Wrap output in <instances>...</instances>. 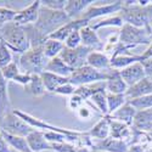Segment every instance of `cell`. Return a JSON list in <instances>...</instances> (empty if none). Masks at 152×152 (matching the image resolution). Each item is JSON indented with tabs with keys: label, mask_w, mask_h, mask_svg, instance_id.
I'll list each match as a JSON object with an SVG mask.
<instances>
[{
	"label": "cell",
	"mask_w": 152,
	"mask_h": 152,
	"mask_svg": "<svg viewBox=\"0 0 152 152\" xmlns=\"http://www.w3.org/2000/svg\"><path fill=\"white\" fill-rule=\"evenodd\" d=\"M118 16L125 22L136 28H145L152 24V1L142 6L137 1H123L122 10Z\"/></svg>",
	"instance_id": "obj_1"
},
{
	"label": "cell",
	"mask_w": 152,
	"mask_h": 152,
	"mask_svg": "<svg viewBox=\"0 0 152 152\" xmlns=\"http://www.w3.org/2000/svg\"><path fill=\"white\" fill-rule=\"evenodd\" d=\"M0 37H1V42L11 51H15L20 55L31 49L26 32H24V27L20 26L14 21L6 23L5 26L0 28Z\"/></svg>",
	"instance_id": "obj_2"
},
{
	"label": "cell",
	"mask_w": 152,
	"mask_h": 152,
	"mask_svg": "<svg viewBox=\"0 0 152 152\" xmlns=\"http://www.w3.org/2000/svg\"><path fill=\"white\" fill-rule=\"evenodd\" d=\"M71 18L66 15L65 11H55L42 6L39 10V17H38V21L35 23V27L43 35L49 38V35H51L62 26L67 24Z\"/></svg>",
	"instance_id": "obj_3"
},
{
	"label": "cell",
	"mask_w": 152,
	"mask_h": 152,
	"mask_svg": "<svg viewBox=\"0 0 152 152\" xmlns=\"http://www.w3.org/2000/svg\"><path fill=\"white\" fill-rule=\"evenodd\" d=\"M49 60L44 55L43 46L40 48H32L28 51L20 55L18 66L24 73L28 74H42L45 71Z\"/></svg>",
	"instance_id": "obj_4"
},
{
	"label": "cell",
	"mask_w": 152,
	"mask_h": 152,
	"mask_svg": "<svg viewBox=\"0 0 152 152\" xmlns=\"http://www.w3.org/2000/svg\"><path fill=\"white\" fill-rule=\"evenodd\" d=\"M151 40V27L136 28L130 24L124 23L119 32V43L124 45L136 46L139 44H147Z\"/></svg>",
	"instance_id": "obj_5"
},
{
	"label": "cell",
	"mask_w": 152,
	"mask_h": 152,
	"mask_svg": "<svg viewBox=\"0 0 152 152\" xmlns=\"http://www.w3.org/2000/svg\"><path fill=\"white\" fill-rule=\"evenodd\" d=\"M106 80H107V74L105 71L104 72L97 71L88 65L74 69V72L69 77V83L75 88L91 84V83H97V82H106Z\"/></svg>",
	"instance_id": "obj_6"
},
{
	"label": "cell",
	"mask_w": 152,
	"mask_h": 152,
	"mask_svg": "<svg viewBox=\"0 0 152 152\" xmlns=\"http://www.w3.org/2000/svg\"><path fill=\"white\" fill-rule=\"evenodd\" d=\"M34 128L24 122L21 117L15 115L14 111L7 113V115L1 119V132L15 135V136H21V137H27Z\"/></svg>",
	"instance_id": "obj_7"
},
{
	"label": "cell",
	"mask_w": 152,
	"mask_h": 152,
	"mask_svg": "<svg viewBox=\"0 0 152 152\" xmlns=\"http://www.w3.org/2000/svg\"><path fill=\"white\" fill-rule=\"evenodd\" d=\"M91 51H93L91 49L83 46V45L75 48V49H68L65 46L58 56L65 61V63H67L71 68L77 69V68H80L86 65V58Z\"/></svg>",
	"instance_id": "obj_8"
},
{
	"label": "cell",
	"mask_w": 152,
	"mask_h": 152,
	"mask_svg": "<svg viewBox=\"0 0 152 152\" xmlns=\"http://www.w3.org/2000/svg\"><path fill=\"white\" fill-rule=\"evenodd\" d=\"M12 111H14L15 115L21 117L24 122L28 123L32 128H34L37 130L42 129V130H46V132H56V133L66 134V135H78V134H80V132H77V130H68V129H63V128H60V126H56V125H53V124H49V123L44 122L43 119L35 118V117L31 116L29 113L22 112L20 110H12Z\"/></svg>",
	"instance_id": "obj_9"
},
{
	"label": "cell",
	"mask_w": 152,
	"mask_h": 152,
	"mask_svg": "<svg viewBox=\"0 0 152 152\" xmlns=\"http://www.w3.org/2000/svg\"><path fill=\"white\" fill-rule=\"evenodd\" d=\"M123 6V1H115L111 4H106V5H90L88 7L83 15L80 16V18H84L86 21L91 22L95 18L102 17V16H108L111 14H119V11L122 10Z\"/></svg>",
	"instance_id": "obj_10"
},
{
	"label": "cell",
	"mask_w": 152,
	"mask_h": 152,
	"mask_svg": "<svg viewBox=\"0 0 152 152\" xmlns=\"http://www.w3.org/2000/svg\"><path fill=\"white\" fill-rule=\"evenodd\" d=\"M42 7L40 0H35L29 6L24 7L17 11V15L14 22L18 23L20 26H29V24H35L39 17V10Z\"/></svg>",
	"instance_id": "obj_11"
},
{
	"label": "cell",
	"mask_w": 152,
	"mask_h": 152,
	"mask_svg": "<svg viewBox=\"0 0 152 152\" xmlns=\"http://www.w3.org/2000/svg\"><path fill=\"white\" fill-rule=\"evenodd\" d=\"M89 24H90V22L84 20V18L71 20L67 24L62 26L60 29L54 32L51 35H49V39H54V40H58L61 43H65V40L67 39L71 33H73L74 31H80L82 28L89 26Z\"/></svg>",
	"instance_id": "obj_12"
},
{
	"label": "cell",
	"mask_w": 152,
	"mask_h": 152,
	"mask_svg": "<svg viewBox=\"0 0 152 152\" xmlns=\"http://www.w3.org/2000/svg\"><path fill=\"white\" fill-rule=\"evenodd\" d=\"M107 74L106 80V93L111 94H125L128 90V85L121 77V72L115 68H110L105 71Z\"/></svg>",
	"instance_id": "obj_13"
},
{
	"label": "cell",
	"mask_w": 152,
	"mask_h": 152,
	"mask_svg": "<svg viewBox=\"0 0 152 152\" xmlns=\"http://www.w3.org/2000/svg\"><path fill=\"white\" fill-rule=\"evenodd\" d=\"M119 72H121L122 79L125 82L128 88L133 86L137 82H140L144 78H146V73H145V69H144V66H142L141 62L133 63L132 66L126 67L124 69H121Z\"/></svg>",
	"instance_id": "obj_14"
},
{
	"label": "cell",
	"mask_w": 152,
	"mask_h": 152,
	"mask_svg": "<svg viewBox=\"0 0 152 152\" xmlns=\"http://www.w3.org/2000/svg\"><path fill=\"white\" fill-rule=\"evenodd\" d=\"M80 37H82V45L91 49L93 51H102L105 45L99 38L96 31H94L90 26H86L80 29Z\"/></svg>",
	"instance_id": "obj_15"
},
{
	"label": "cell",
	"mask_w": 152,
	"mask_h": 152,
	"mask_svg": "<svg viewBox=\"0 0 152 152\" xmlns=\"http://www.w3.org/2000/svg\"><path fill=\"white\" fill-rule=\"evenodd\" d=\"M151 94H152V80H150L146 77L142 80L134 84L133 86L128 88V90L125 91L124 95H125L126 101H129V100H133V99L142 97V96L151 95Z\"/></svg>",
	"instance_id": "obj_16"
},
{
	"label": "cell",
	"mask_w": 152,
	"mask_h": 152,
	"mask_svg": "<svg viewBox=\"0 0 152 152\" xmlns=\"http://www.w3.org/2000/svg\"><path fill=\"white\" fill-rule=\"evenodd\" d=\"M93 150L104 152H129L126 142H124L123 140H118V139H113L111 136L102 141H99L97 144H94Z\"/></svg>",
	"instance_id": "obj_17"
},
{
	"label": "cell",
	"mask_w": 152,
	"mask_h": 152,
	"mask_svg": "<svg viewBox=\"0 0 152 152\" xmlns=\"http://www.w3.org/2000/svg\"><path fill=\"white\" fill-rule=\"evenodd\" d=\"M26 139H27V142H28V145L33 152H40L44 150H53L51 144L46 140L45 134L42 130L34 129Z\"/></svg>",
	"instance_id": "obj_18"
},
{
	"label": "cell",
	"mask_w": 152,
	"mask_h": 152,
	"mask_svg": "<svg viewBox=\"0 0 152 152\" xmlns=\"http://www.w3.org/2000/svg\"><path fill=\"white\" fill-rule=\"evenodd\" d=\"M93 0H68L63 11L71 20H77L80 18L83 12L90 5H93Z\"/></svg>",
	"instance_id": "obj_19"
},
{
	"label": "cell",
	"mask_w": 152,
	"mask_h": 152,
	"mask_svg": "<svg viewBox=\"0 0 152 152\" xmlns=\"http://www.w3.org/2000/svg\"><path fill=\"white\" fill-rule=\"evenodd\" d=\"M45 72H50V73L61 75V77L69 78L71 74L74 72V69L71 68L67 63H65V61H63L60 56H57V57L49 60L48 65L45 67Z\"/></svg>",
	"instance_id": "obj_20"
},
{
	"label": "cell",
	"mask_w": 152,
	"mask_h": 152,
	"mask_svg": "<svg viewBox=\"0 0 152 152\" xmlns=\"http://www.w3.org/2000/svg\"><path fill=\"white\" fill-rule=\"evenodd\" d=\"M111 116H105L102 117V119H100L93 128L89 130V136L90 137H95L99 139L100 141L105 140V139L110 137V133H111Z\"/></svg>",
	"instance_id": "obj_21"
},
{
	"label": "cell",
	"mask_w": 152,
	"mask_h": 152,
	"mask_svg": "<svg viewBox=\"0 0 152 152\" xmlns=\"http://www.w3.org/2000/svg\"><path fill=\"white\" fill-rule=\"evenodd\" d=\"M86 65L97 71H107L111 68V58L104 53L91 51L86 58Z\"/></svg>",
	"instance_id": "obj_22"
},
{
	"label": "cell",
	"mask_w": 152,
	"mask_h": 152,
	"mask_svg": "<svg viewBox=\"0 0 152 152\" xmlns=\"http://www.w3.org/2000/svg\"><path fill=\"white\" fill-rule=\"evenodd\" d=\"M40 77L43 79V83H44L46 91H50V93H54L56 89H58L60 86L69 83V78L61 77V75L50 73V72H45V71L40 74Z\"/></svg>",
	"instance_id": "obj_23"
},
{
	"label": "cell",
	"mask_w": 152,
	"mask_h": 152,
	"mask_svg": "<svg viewBox=\"0 0 152 152\" xmlns=\"http://www.w3.org/2000/svg\"><path fill=\"white\" fill-rule=\"evenodd\" d=\"M136 112L137 111L129 102H125L121 108H118L116 112H113L112 115H110V116H111L112 119H115V121L122 122V123H124L126 125H132Z\"/></svg>",
	"instance_id": "obj_24"
},
{
	"label": "cell",
	"mask_w": 152,
	"mask_h": 152,
	"mask_svg": "<svg viewBox=\"0 0 152 152\" xmlns=\"http://www.w3.org/2000/svg\"><path fill=\"white\" fill-rule=\"evenodd\" d=\"M10 112H12V108L7 93V80L3 77L0 71V121Z\"/></svg>",
	"instance_id": "obj_25"
},
{
	"label": "cell",
	"mask_w": 152,
	"mask_h": 152,
	"mask_svg": "<svg viewBox=\"0 0 152 152\" xmlns=\"http://www.w3.org/2000/svg\"><path fill=\"white\" fill-rule=\"evenodd\" d=\"M99 91H106V82H97V83H91L75 88V95L80 96L83 100L90 99L94 94Z\"/></svg>",
	"instance_id": "obj_26"
},
{
	"label": "cell",
	"mask_w": 152,
	"mask_h": 152,
	"mask_svg": "<svg viewBox=\"0 0 152 152\" xmlns=\"http://www.w3.org/2000/svg\"><path fill=\"white\" fill-rule=\"evenodd\" d=\"M1 134L4 135L6 142L9 144V146L11 147V150H14L16 152H33L27 142L26 137H21V136H15V135H10L6 134L4 132H1Z\"/></svg>",
	"instance_id": "obj_27"
},
{
	"label": "cell",
	"mask_w": 152,
	"mask_h": 152,
	"mask_svg": "<svg viewBox=\"0 0 152 152\" xmlns=\"http://www.w3.org/2000/svg\"><path fill=\"white\" fill-rule=\"evenodd\" d=\"M24 89H26L31 95H33L34 97H43L46 93V89L44 86L40 74H33L29 84L27 86H24Z\"/></svg>",
	"instance_id": "obj_28"
},
{
	"label": "cell",
	"mask_w": 152,
	"mask_h": 152,
	"mask_svg": "<svg viewBox=\"0 0 152 152\" xmlns=\"http://www.w3.org/2000/svg\"><path fill=\"white\" fill-rule=\"evenodd\" d=\"M136 62H140V56H128V55H119L111 58V68H115V69H124L126 67L132 66L133 63Z\"/></svg>",
	"instance_id": "obj_29"
},
{
	"label": "cell",
	"mask_w": 152,
	"mask_h": 152,
	"mask_svg": "<svg viewBox=\"0 0 152 152\" xmlns=\"http://www.w3.org/2000/svg\"><path fill=\"white\" fill-rule=\"evenodd\" d=\"M63 48H65V43H61V42L54 40V39H48L43 46L44 55L46 56L48 60H51L54 57H57L61 54Z\"/></svg>",
	"instance_id": "obj_30"
},
{
	"label": "cell",
	"mask_w": 152,
	"mask_h": 152,
	"mask_svg": "<svg viewBox=\"0 0 152 152\" xmlns=\"http://www.w3.org/2000/svg\"><path fill=\"white\" fill-rule=\"evenodd\" d=\"M129 135H130V129L126 124L118 121H111V133H110L111 137L123 140V139L129 137Z\"/></svg>",
	"instance_id": "obj_31"
},
{
	"label": "cell",
	"mask_w": 152,
	"mask_h": 152,
	"mask_svg": "<svg viewBox=\"0 0 152 152\" xmlns=\"http://www.w3.org/2000/svg\"><path fill=\"white\" fill-rule=\"evenodd\" d=\"M91 105L95 106L97 111H100L104 116H108V106H107V93L106 91H99L94 94L91 97Z\"/></svg>",
	"instance_id": "obj_32"
},
{
	"label": "cell",
	"mask_w": 152,
	"mask_h": 152,
	"mask_svg": "<svg viewBox=\"0 0 152 152\" xmlns=\"http://www.w3.org/2000/svg\"><path fill=\"white\" fill-rule=\"evenodd\" d=\"M126 102L124 94H111L107 93V106H108V116L116 112Z\"/></svg>",
	"instance_id": "obj_33"
},
{
	"label": "cell",
	"mask_w": 152,
	"mask_h": 152,
	"mask_svg": "<svg viewBox=\"0 0 152 152\" xmlns=\"http://www.w3.org/2000/svg\"><path fill=\"white\" fill-rule=\"evenodd\" d=\"M89 26H90L94 31H97L99 28H102V27H110V26L123 27V20L117 15V16H113V17H110V18L100 20V21H97V22H90Z\"/></svg>",
	"instance_id": "obj_34"
},
{
	"label": "cell",
	"mask_w": 152,
	"mask_h": 152,
	"mask_svg": "<svg viewBox=\"0 0 152 152\" xmlns=\"http://www.w3.org/2000/svg\"><path fill=\"white\" fill-rule=\"evenodd\" d=\"M126 102H129L136 111H147V110L152 108V94L142 96V97L129 100V101H126Z\"/></svg>",
	"instance_id": "obj_35"
},
{
	"label": "cell",
	"mask_w": 152,
	"mask_h": 152,
	"mask_svg": "<svg viewBox=\"0 0 152 152\" xmlns=\"http://www.w3.org/2000/svg\"><path fill=\"white\" fill-rule=\"evenodd\" d=\"M1 71V74L3 77L6 79V80H14L17 75L21 73L20 72V66L17 65L16 62H11L10 65H7L6 67H4Z\"/></svg>",
	"instance_id": "obj_36"
},
{
	"label": "cell",
	"mask_w": 152,
	"mask_h": 152,
	"mask_svg": "<svg viewBox=\"0 0 152 152\" xmlns=\"http://www.w3.org/2000/svg\"><path fill=\"white\" fill-rule=\"evenodd\" d=\"M12 61V53L11 50L1 42L0 43V69H3L7 65H10Z\"/></svg>",
	"instance_id": "obj_37"
},
{
	"label": "cell",
	"mask_w": 152,
	"mask_h": 152,
	"mask_svg": "<svg viewBox=\"0 0 152 152\" xmlns=\"http://www.w3.org/2000/svg\"><path fill=\"white\" fill-rule=\"evenodd\" d=\"M16 15H17V11L5 6H0V27L5 26L9 22H12L15 20Z\"/></svg>",
	"instance_id": "obj_38"
},
{
	"label": "cell",
	"mask_w": 152,
	"mask_h": 152,
	"mask_svg": "<svg viewBox=\"0 0 152 152\" xmlns=\"http://www.w3.org/2000/svg\"><path fill=\"white\" fill-rule=\"evenodd\" d=\"M82 45V37L80 31H74L68 35V38L65 40V46L68 49H75Z\"/></svg>",
	"instance_id": "obj_39"
},
{
	"label": "cell",
	"mask_w": 152,
	"mask_h": 152,
	"mask_svg": "<svg viewBox=\"0 0 152 152\" xmlns=\"http://www.w3.org/2000/svg\"><path fill=\"white\" fill-rule=\"evenodd\" d=\"M40 3H42V6L48 7L50 10H55V11H63L67 4V1H65V0H43Z\"/></svg>",
	"instance_id": "obj_40"
},
{
	"label": "cell",
	"mask_w": 152,
	"mask_h": 152,
	"mask_svg": "<svg viewBox=\"0 0 152 152\" xmlns=\"http://www.w3.org/2000/svg\"><path fill=\"white\" fill-rule=\"evenodd\" d=\"M54 93H55V94H57V95L72 96V95H74V93H75V86H74V85H72L71 83H67V84H65V85L60 86L58 89H56Z\"/></svg>",
	"instance_id": "obj_41"
},
{
	"label": "cell",
	"mask_w": 152,
	"mask_h": 152,
	"mask_svg": "<svg viewBox=\"0 0 152 152\" xmlns=\"http://www.w3.org/2000/svg\"><path fill=\"white\" fill-rule=\"evenodd\" d=\"M83 104H84V100L80 97V96H78V95H72L71 97H69V100H68V107L71 108V110H79L82 106H83Z\"/></svg>",
	"instance_id": "obj_42"
},
{
	"label": "cell",
	"mask_w": 152,
	"mask_h": 152,
	"mask_svg": "<svg viewBox=\"0 0 152 152\" xmlns=\"http://www.w3.org/2000/svg\"><path fill=\"white\" fill-rule=\"evenodd\" d=\"M31 79H32V74L21 72L12 82H15V83H17V84H21V85H23V86H27V85L29 84Z\"/></svg>",
	"instance_id": "obj_43"
},
{
	"label": "cell",
	"mask_w": 152,
	"mask_h": 152,
	"mask_svg": "<svg viewBox=\"0 0 152 152\" xmlns=\"http://www.w3.org/2000/svg\"><path fill=\"white\" fill-rule=\"evenodd\" d=\"M0 152H12L11 147L6 142L5 137H4V135L1 133H0Z\"/></svg>",
	"instance_id": "obj_44"
},
{
	"label": "cell",
	"mask_w": 152,
	"mask_h": 152,
	"mask_svg": "<svg viewBox=\"0 0 152 152\" xmlns=\"http://www.w3.org/2000/svg\"><path fill=\"white\" fill-rule=\"evenodd\" d=\"M78 117L82 118L83 121H84V119H88V118L91 117V112H90L89 108H85V107L82 106V107L78 110Z\"/></svg>",
	"instance_id": "obj_45"
},
{
	"label": "cell",
	"mask_w": 152,
	"mask_h": 152,
	"mask_svg": "<svg viewBox=\"0 0 152 152\" xmlns=\"http://www.w3.org/2000/svg\"><path fill=\"white\" fill-rule=\"evenodd\" d=\"M141 63H142V66H144L146 77H150V75H152V58L145 60V61H142Z\"/></svg>",
	"instance_id": "obj_46"
},
{
	"label": "cell",
	"mask_w": 152,
	"mask_h": 152,
	"mask_svg": "<svg viewBox=\"0 0 152 152\" xmlns=\"http://www.w3.org/2000/svg\"><path fill=\"white\" fill-rule=\"evenodd\" d=\"M148 58H152V42L150 43L148 48L146 49V51L142 55H140V62H142L145 60H148Z\"/></svg>",
	"instance_id": "obj_47"
},
{
	"label": "cell",
	"mask_w": 152,
	"mask_h": 152,
	"mask_svg": "<svg viewBox=\"0 0 152 152\" xmlns=\"http://www.w3.org/2000/svg\"><path fill=\"white\" fill-rule=\"evenodd\" d=\"M90 152H104V151H97V150H91Z\"/></svg>",
	"instance_id": "obj_48"
},
{
	"label": "cell",
	"mask_w": 152,
	"mask_h": 152,
	"mask_svg": "<svg viewBox=\"0 0 152 152\" xmlns=\"http://www.w3.org/2000/svg\"><path fill=\"white\" fill-rule=\"evenodd\" d=\"M0 133H1V121H0Z\"/></svg>",
	"instance_id": "obj_49"
},
{
	"label": "cell",
	"mask_w": 152,
	"mask_h": 152,
	"mask_svg": "<svg viewBox=\"0 0 152 152\" xmlns=\"http://www.w3.org/2000/svg\"><path fill=\"white\" fill-rule=\"evenodd\" d=\"M0 28H1V27H0ZM0 43H1V37H0Z\"/></svg>",
	"instance_id": "obj_50"
},
{
	"label": "cell",
	"mask_w": 152,
	"mask_h": 152,
	"mask_svg": "<svg viewBox=\"0 0 152 152\" xmlns=\"http://www.w3.org/2000/svg\"><path fill=\"white\" fill-rule=\"evenodd\" d=\"M12 152H16V151H14V150H12Z\"/></svg>",
	"instance_id": "obj_51"
}]
</instances>
